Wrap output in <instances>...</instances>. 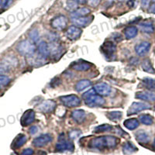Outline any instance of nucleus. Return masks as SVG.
Here are the masks:
<instances>
[{"mask_svg": "<svg viewBox=\"0 0 155 155\" xmlns=\"http://www.w3.org/2000/svg\"><path fill=\"white\" fill-rule=\"evenodd\" d=\"M83 99H85V104L89 107H96V106H103L105 104V99L103 97L98 95L95 92V89L92 88L88 92H85L82 95Z\"/></svg>", "mask_w": 155, "mask_h": 155, "instance_id": "2", "label": "nucleus"}, {"mask_svg": "<svg viewBox=\"0 0 155 155\" xmlns=\"http://www.w3.org/2000/svg\"><path fill=\"white\" fill-rule=\"evenodd\" d=\"M134 3H135V0H129L127 2V5L130 6V7H134Z\"/></svg>", "mask_w": 155, "mask_h": 155, "instance_id": "47", "label": "nucleus"}, {"mask_svg": "<svg viewBox=\"0 0 155 155\" xmlns=\"http://www.w3.org/2000/svg\"><path fill=\"white\" fill-rule=\"evenodd\" d=\"M52 141V136L51 134H42L38 137L35 138L33 141V144L36 147H42Z\"/></svg>", "mask_w": 155, "mask_h": 155, "instance_id": "10", "label": "nucleus"}, {"mask_svg": "<svg viewBox=\"0 0 155 155\" xmlns=\"http://www.w3.org/2000/svg\"><path fill=\"white\" fill-rule=\"evenodd\" d=\"M17 51L23 56H30L35 53V45L29 41H23L17 45Z\"/></svg>", "mask_w": 155, "mask_h": 155, "instance_id": "3", "label": "nucleus"}, {"mask_svg": "<svg viewBox=\"0 0 155 155\" xmlns=\"http://www.w3.org/2000/svg\"><path fill=\"white\" fill-rule=\"evenodd\" d=\"M139 120L141 124L147 126L152 125L153 123V118L149 114H143L140 116Z\"/></svg>", "mask_w": 155, "mask_h": 155, "instance_id": "30", "label": "nucleus"}, {"mask_svg": "<svg viewBox=\"0 0 155 155\" xmlns=\"http://www.w3.org/2000/svg\"><path fill=\"white\" fill-rule=\"evenodd\" d=\"M149 11H150V12H152V13H155V2L150 5Z\"/></svg>", "mask_w": 155, "mask_h": 155, "instance_id": "46", "label": "nucleus"}, {"mask_svg": "<svg viewBox=\"0 0 155 155\" xmlns=\"http://www.w3.org/2000/svg\"><path fill=\"white\" fill-rule=\"evenodd\" d=\"M71 117L77 124H82L83 122L85 121L86 115H85V112L82 109H77L72 112Z\"/></svg>", "mask_w": 155, "mask_h": 155, "instance_id": "19", "label": "nucleus"}, {"mask_svg": "<svg viewBox=\"0 0 155 155\" xmlns=\"http://www.w3.org/2000/svg\"><path fill=\"white\" fill-rule=\"evenodd\" d=\"M139 27L140 29L143 33H146V34H152V33H153V31H154V27H153L151 22H143V23H140Z\"/></svg>", "mask_w": 155, "mask_h": 155, "instance_id": "24", "label": "nucleus"}, {"mask_svg": "<svg viewBox=\"0 0 155 155\" xmlns=\"http://www.w3.org/2000/svg\"><path fill=\"white\" fill-rule=\"evenodd\" d=\"M90 13V9L86 7L80 8V9H77L74 10V12H71V16H72V18L74 17H81V16H87Z\"/></svg>", "mask_w": 155, "mask_h": 155, "instance_id": "26", "label": "nucleus"}, {"mask_svg": "<svg viewBox=\"0 0 155 155\" xmlns=\"http://www.w3.org/2000/svg\"><path fill=\"white\" fill-rule=\"evenodd\" d=\"M136 98L147 102H154L155 93L153 92H138L136 94Z\"/></svg>", "mask_w": 155, "mask_h": 155, "instance_id": "18", "label": "nucleus"}, {"mask_svg": "<svg viewBox=\"0 0 155 155\" xmlns=\"http://www.w3.org/2000/svg\"><path fill=\"white\" fill-rule=\"evenodd\" d=\"M37 131H38V128L37 127H35V126H34V127H30L29 132H30V134L31 135H34L35 134H37Z\"/></svg>", "mask_w": 155, "mask_h": 155, "instance_id": "45", "label": "nucleus"}, {"mask_svg": "<svg viewBox=\"0 0 155 155\" xmlns=\"http://www.w3.org/2000/svg\"><path fill=\"white\" fill-rule=\"evenodd\" d=\"M9 71V66L7 64H0V75H3Z\"/></svg>", "mask_w": 155, "mask_h": 155, "instance_id": "38", "label": "nucleus"}, {"mask_svg": "<svg viewBox=\"0 0 155 155\" xmlns=\"http://www.w3.org/2000/svg\"><path fill=\"white\" fill-rule=\"evenodd\" d=\"M27 60L28 64L31 66L39 67L46 64V58L41 54H33L30 56L27 57Z\"/></svg>", "mask_w": 155, "mask_h": 155, "instance_id": "6", "label": "nucleus"}, {"mask_svg": "<svg viewBox=\"0 0 155 155\" xmlns=\"http://www.w3.org/2000/svg\"><path fill=\"white\" fill-rule=\"evenodd\" d=\"M123 151L125 154L129 155L137 151V148L136 147L135 145H134L130 142H127L126 143H124V147H123Z\"/></svg>", "mask_w": 155, "mask_h": 155, "instance_id": "29", "label": "nucleus"}, {"mask_svg": "<svg viewBox=\"0 0 155 155\" xmlns=\"http://www.w3.org/2000/svg\"><path fill=\"white\" fill-rule=\"evenodd\" d=\"M153 147L155 148V139H154V141H153Z\"/></svg>", "mask_w": 155, "mask_h": 155, "instance_id": "49", "label": "nucleus"}, {"mask_svg": "<svg viewBox=\"0 0 155 155\" xmlns=\"http://www.w3.org/2000/svg\"><path fill=\"white\" fill-rule=\"evenodd\" d=\"M12 1H13V0H5L3 2V3H2V7H3L4 9H6V8H8L9 6H10L11 4L12 3Z\"/></svg>", "mask_w": 155, "mask_h": 155, "instance_id": "44", "label": "nucleus"}, {"mask_svg": "<svg viewBox=\"0 0 155 155\" xmlns=\"http://www.w3.org/2000/svg\"><path fill=\"white\" fill-rule=\"evenodd\" d=\"M120 2H124V1H126V0H119Z\"/></svg>", "mask_w": 155, "mask_h": 155, "instance_id": "50", "label": "nucleus"}, {"mask_svg": "<svg viewBox=\"0 0 155 155\" xmlns=\"http://www.w3.org/2000/svg\"><path fill=\"white\" fill-rule=\"evenodd\" d=\"M27 137L23 134H21V135L18 136L16 139L14 141V143H13V147L15 148H19L20 147H22L23 145L25 144V143L27 142Z\"/></svg>", "mask_w": 155, "mask_h": 155, "instance_id": "32", "label": "nucleus"}, {"mask_svg": "<svg viewBox=\"0 0 155 155\" xmlns=\"http://www.w3.org/2000/svg\"><path fill=\"white\" fill-rule=\"evenodd\" d=\"M154 109H155V108H154Z\"/></svg>", "mask_w": 155, "mask_h": 155, "instance_id": "54", "label": "nucleus"}, {"mask_svg": "<svg viewBox=\"0 0 155 155\" xmlns=\"http://www.w3.org/2000/svg\"><path fill=\"white\" fill-rule=\"evenodd\" d=\"M34 120H35V113L33 109H28L27 111L23 113L20 122H21L22 126L27 127L33 124Z\"/></svg>", "mask_w": 155, "mask_h": 155, "instance_id": "14", "label": "nucleus"}, {"mask_svg": "<svg viewBox=\"0 0 155 155\" xmlns=\"http://www.w3.org/2000/svg\"><path fill=\"white\" fill-rule=\"evenodd\" d=\"M82 30L76 26H71L66 30L65 35L71 41H75L81 37Z\"/></svg>", "mask_w": 155, "mask_h": 155, "instance_id": "13", "label": "nucleus"}, {"mask_svg": "<svg viewBox=\"0 0 155 155\" xmlns=\"http://www.w3.org/2000/svg\"><path fill=\"white\" fill-rule=\"evenodd\" d=\"M38 51L39 53L41 54L42 56H44V58H48L50 56V51H49V48H48V44L47 43H45L44 41H41L40 44H39L38 46Z\"/></svg>", "mask_w": 155, "mask_h": 155, "instance_id": "25", "label": "nucleus"}, {"mask_svg": "<svg viewBox=\"0 0 155 155\" xmlns=\"http://www.w3.org/2000/svg\"><path fill=\"white\" fill-rule=\"evenodd\" d=\"M29 37H30L32 42H38L39 40H40V34H39V32L38 30H37V29H33V30L29 33Z\"/></svg>", "mask_w": 155, "mask_h": 155, "instance_id": "35", "label": "nucleus"}, {"mask_svg": "<svg viewBox=\"0 0 155 155\" xmlns=\"http://www.w3.org/2000/svg\"><path fill=\"white\" fill-rule=\"evenodd\" d=\"M136 139L141 144H145V143H149L150 136L145 131L140 130L136 134Z\"/></svg>", "mask_w": 155, "mask_h": 155, "instance_id": "20", "label": "nucleus"}, {"mask_svg": "<svg viewBox=\"0 0 155 155\" xmlns=\"http://www.w3.org/2000/svg\"><path fill=\"white\" fill-rule=\"evenodd\" d=\"M101 0H88V5L92 6V7H96L99 5Z\"/></svg>", "mask_w": 155, "mask_h": 155, "instance_id": "42", "label": "nucleus"}, {"mask_svg": "<svg viewBox=\"0 0 155 155\" xmlns=\"http://www.w3.org/2000/svg\"><path fill=\"white\" fill-rule=\"evenodd\" d=\"M150 1H151V0H140V4L142 8H143V9H147V8L149 7Z\"/></svg>", "mask_w": 155, "mask_h": 155, "instance_id": "41", "label": "nucleus"}, {"mask_svg": "<svg viewBox=\"0 0 155 155\" xmlns=\"http://www.w3.org/2000/svg\"><path fill=\"white\" fill-rule=\"evenodd\" d=\"M48 38L51 42H57L58 39V34H55V33H51L48 36Z\"/></svg>", "mask_w": 155, "mask_h": 155, "instance_id": "40", "label": "nucleus"}, {"mask_svg": "<svg viewBox=\"0 0 155 155\" xmlns=\"http://www.w3.org/2000/svg\"><path fill=\"white\" fill-rule=\"evenodd\" d=\"M71 68L74 70L78 71H88V69H90L91 64L85 61H78L72 64Z\"/></svg>", "mask_w": 155, "mask_h": 155, "instance_id": "22", "label": "nucleus"}, {"mask_svg": "<svg viewBox=\"0 0 155 155\" xmlns=\"http://www.w3.org/2000/svg\"><path fill=\"white\" fill-rule=\"evenodd\" d=\"M151 44L147 41H143L140 43L138 45H137L135 48V51L138 56H144L145 54L148 53V51H150Z\"/></svg>", "mask_w": 155, "mask_h": 155, "instance_id": "17", "label": "nucleus"}, {"mask_svg": "<svg viewBox=\"0 0 155 155\" xmlns=\"http://www.w3.org/2000/svg\"><path fill=\"white\" fill-rule=\"evenodd\" d=\"M151 108L150 105L149 103L146 102H134L130 106V109L128 110V114H135V113H140L141 111L149 109Z\"/></svg>", "mask_w": 155, "mask_h": 155, "instance_id": "7", "label": "nucleus"}, {"mask_svg": "<svg viewBox=\"0 0 155 155\" xmlns=\"http://www.w3.org/2000/svg\"><path fill=\"white\" fill-rule=\"evenodd\" d=\"M95 92L101 96H108L110 95L112 92L111 87L109 86L106 83H99L96 84L94 87Z\"/></svg>", "mask_w": 155, "mask_h": 155, "instance_id": "11", "label": "nucleus"}, {"mask_svg": "<svg viewBox=\"0 0 155 155\" xmlns=\"http://www.w3.org/2000/svg\"><path fill=\"white\" fill-rule=\"evenodd\" d=\"M78 3L77 2H75L74 0H68L67 3H66L67 9L71 11L76 10L78 8Z\"/></svg>", "mask_w": 155, "mask_h": 155, "instance_id": "36", "label": "nucleus"}, {"mask_svg": "<svg viewBox=\"0 0 155 155\" xmlns=\"http://www.w3.org/2000/svg\"><path fill=\"white\" fill-rule=\"evenodd\" d=\"M106 116L110 120H113V121H116V120H119L123 117V113L122 112L120 111H113V112H109L106 114Z\"/></svg>", "mask_w": 155, "mask_h": 155, "instance_id": "33", "label": "nucleus"}, {"mask_svg": "<svg viewBox=\"0 0 155 155\" xmlns=\"http://www.w3.org/2000/svg\"><path fill=\"white\" fill-rule=\"evenodd\" d=\"M56 149L58 151L63 152L65 150H74V144L71 141L65 140L61 139V137L59 138V142L57 143Z\"/></svg>", "mask_w": 155, "mask_h": 155, "instance_id": "16", "label": "nucleus"}, {"mask_svg": "<svg viewBox=\"0 0 155 155\" xmlns=\"http://www.w3.org/2000/svg\"><path fill=\"white\" fill-rule=\"evenodd\" d=\"M138 34V29L136 27L134 26H131V27H128L126 28V30H124V35L125 37L128 40H130V39L134 38V37H137Z\"/></svg>", "mask_w": 155, "mask_h": 155, "instance_id": "23", "label": "nucleus"}, {"mask_svg": "<svg viewBox=\"0 0 155 155\" xmlns=\"http://www.w3.org/2000/svg\"><path fill=\"white\" fill-rule=\"evenodd\" d=\"M101 51L103 54L106 56L108 60H113V55H115L116 51V47L115 44L111 41H106L101 47Z\"/></svg>", "mask_w": 155, "mask_h": 155, "instance_id": "5", "label": "nucleus"}, {"mask_svg": "<svg viewBox=\"0 0 155 155\" xmlns=\"http://www.w3.org/2000/svg\"><path fill=\"white\" fill-rule=\"evenodd\" d=\"M151 1H153V2H155V0H151Z\"/></svg>", "mask_w": 155, "mask_h": 155, "instance_id": "52", "label": "nucleus"}, {"mask_svg": "<svg viewBox=\"0 0 155 155\" xmlns=\"http://www.w3.org/2000/svg\"><path fill=\"white\" fill-rule=\"evenodd\" d=\"M93 20V16H81L74 17L71 19V22L74 26L78 27H85L88 26Z\"/></svg>", "mask_w": 155, "mask_h": 155, "instance_id": "9", "label": "nucleus"}, {"mask_svg": "<svg viewBox=\"0 0 155 155\" xmlns=\"http://www.w3.org/2000/svg\"><path fill=\"white\" fill-rule=\"evenodd\" d=\"M57 104L56 102L53 100H45L43 102H41V104L37 106L39 111L42 112L44 113H48L53 112L56 108Z\"/></svg>", "mask_w": 155, "mask_h": 155, "instance_id": "8", "label": "nucleus"}, {"mask_svg": "<svg viewBox=\"0 0 155 155\" xmlns=\"http://www.w3.org/2000/svg\"><path fill=\"white\" fill-rule=\"evenodd\" d=\"M10 82V78L8 76L5 75H0V85L5 86V85H9Z\"/></svg>", "mask_w": 155, "mask_h": 155, "instance_id": "37", "label": "nucleus"}, {"mask_svg": "<svg viewBox=\"0 0 155 155\" xmlns=\"http://www.w3.org/2000/svg\"><path fill=\"white\" fill-rule=\"evenodd\" d=\"M1 86H2V85H0V88H1Z\"/></svg>", "mask_w": 155, "mask_h": 155, "instance_id": "53", "label": "nucleus"}, {"mask_svg": "<svg viewBox=\"0 0 155 155\" xmlns=\"http://www.w3.org/2000/svg\"><path fill=\"white\" fill-rule=\"evenodd\" d=\"M119 143V139L113 136H102L94 138L90 141L88 147L98 150H106L115 148Z\"/></svg>", "mask_w": 155, "mask_h": 155, "instance_id": "1", "label": "nucleus"}, {"mask_svg": "<svg viewBox=\"0 0 155 155\" xmlns=\"http://www.w3.org/2000/svg\"><path fill=\"white\" fill-rule=\"evenodd\" d=\"M81 132L80 130H74L71 131V132L69 133V137H70L71 139H76V138H78L80 135H81Z\"/></svg>", "mask_w": 155, "mask_h": 155, "instance_id": "39", "label": "nucleus"}, {"mask_svg": "<svg viewBox=\"0 0 155 155\" xmlns=\"http://www.w3.org/2000/svg\"><path fill=\"white\" fill-rule=\"evenodd\" d=\"M68 19L64 16H58L51 21V26L56 30H62L67 26Z\"/></svg>", "mask_w": 155, "mask_h": 155, "instance_id": "12", "label": "nucleus"}, {"mask_svg": "<svg viewBox=\"0 0 155 155\" xmlns=\"http://www.w3.org/2000/svg\"><path fill=\"white\" fill-rule=\"evenodd\" d=\"M34 154V150L31 148H27L25 149L20 155H33Z\"/></svg>", "mask_w": 155, "mask_h": 155, "instance_id": "43", "label": "nucleus"}, {"mask_svg": "<svg viewBox=\"0 0 155 155\" xmlns=\"http://www.w3.org/2000/svg\"><path fill=\"white\" fill-rule=\"evenodd\" d=\"M141 67H142L143 70L144 71H146V72L150 73V74H154L155 73V70L153 69L151 62H150V61L149 59H145V60H143L142 64H141Z\"/></svg>", "mask_w": 155, "mask_h": 155, "instance_id": "28", "label": "nucleus"}, {"mask_svg": "<svg viewBox=\"0 0 155 155\" xmlns=\"http://www.w3.org/2000/svg\"><path fill=\"white\" fill-rule=\"evenodd\" d=\"M2 0H0V5L2 4Z\"/></svg>", "mask_w": 155, "mask_h": 155, "instance_id": "51", "label": "nucleus"}, {"mask_svg": "<svg viewBox=\"0 0 155 155\" xmlns=\"http://www.w3.org/2000/svg\"><path fill=\"white\" fill-rule=\"evenodd\" d=\"M124 127L130 130H134L135 129L137 128L140 125V122L137 119L131 118L125 120L124 123Z\"/></svg>", "mask_w": 155, "mask_h": 155, "instance_id": "21", "label": "nucleus"}, {"mask_svg": "<svg viewBox=\"0 0 155 155\" xmlns=\"http://www.w3.org/2000/svg\"><path fill=\"white\" fill-rule=\"evenodd\" d=\"M113 130V127L109 124H102V125L99 126V127H95L94 130L95 133H103V132H108Z\"/></svg>", "mask_w": 155, "mask_h": 155, "instance_id": "34", "label": "nucleus"}, {"mask_svg": "<svg viewBox=\"0 0 155 155\" xmlns=\"http://www.w3.org/2000/svg\"><path fill=\"white\" fill-rule=\"evenodd\" d=\"M74 1L79 4H85L86 2V0H74Z\"/></svg>", "mask_w": 155, "mask_h": 155, "instance_id": "48", "label": "nucleus"}, {"mask_svg": "<svg viewBox=\"0 0 155 155\" xmlns=\"http://www.w3.org/2000/svg\"><path fill=\"white\" fill-rule=\"evenodd\" d=\"M60 100L63 103L64 106L69 108L77 107L81 104V99L76 95H68L61 96L60 97Z\"/></svg>", "mask_w": 155, "mask_h": 155, "instance_id": "4", "label": "nucleus"}, {"mask_svg": "<svg viewBox=\"0 0 155 155\" xmlns=\"http://www.w3.org/2000/svg\"><path fill=\"white\" fill-rule=\"evenodd\" d=\"M143 85L150 91H154L155 92V79L150 78H145L143 80Z\"/></svg>", "mask_w": 155, "mask_h": 155, "instance_id": "31", "label": "nucleus"}, {"mask_svg": "<svg viewBox=\"0 0 155 155\" xmlns=\"http://www.w3.org/2000/svg\"><path fill=\"white\" fill-rule=\"evenodd\" d=\"M50 51V55L55 58H59L63 52V47L57 42H51L48 45Z\"/></svg>", "mask_w": 155, "mask_h": 155, "instance_id": "15", "label": "nucleus"}, {"mask_svg": "<svg viewBox=\"0 0 155 155\" xmlns=\"http://www.w3.org/2000/svg\"><path fill=\"white\" fill-rule=\"evenodd\" d=\"M91 85H92V83H91V81H90L89 80H80V81L76 84L75 90L78 91V92H81L83 90H85V88H88Z\"/></svg>", "mask_w": 155, "mask_h": 155, "instance_id": "27", "label": "nucleus"}]
</instances>
